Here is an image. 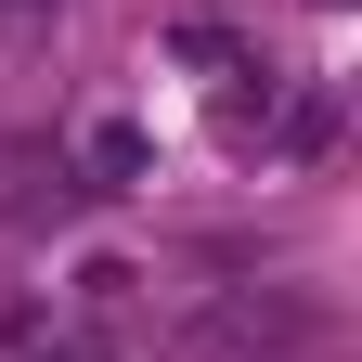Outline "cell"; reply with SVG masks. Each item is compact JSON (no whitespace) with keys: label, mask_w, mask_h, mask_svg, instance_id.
<instances>
[{"label":"cell","mask_w":362,"mask_h":362,"mask_svg":"<svg viewBox=\"0 0 362 362\" xmlns=\"http://www.w3.org/2000/svg\"><path fill=\"white\" fill-rule=\"evenodd\" d=\"M78 156H90V181H143V129H129V117H90Z\"/></svg>","instance_id":"cell-1"},{"label":"cell","mask_w":362,"mask_h":362,"mask_svg":"<svg viewBox=\"0 0 362 362\" xmlns=\"http://www.w3.org/2000/svg\"><path fill=\"white\" fill-rule=\"evenodd\" d=\"M129 285H143V272H129V259H78V298H90V310H117Z\"/></svg>","instance_id":"cell-2"},{"label":"cell","mask_w":362,"mask_h":362,"mask_svg":"<svg viewBox=\"0 0 362 362\" xmlns=\"http://www.w3.org/2000/svg\"><path fill=\"white\" fill-rule=\"evenodd\" d=\"M52 26V0H0V52H13V39H39Z\"/></svg>","instance_id":"cell-3"}]
</instances>
